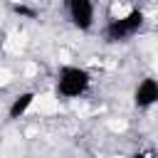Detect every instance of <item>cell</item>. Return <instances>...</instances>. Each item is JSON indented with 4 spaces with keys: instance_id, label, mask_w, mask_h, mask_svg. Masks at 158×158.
Listing matches in <instances>:
<instances>
[{
    "instance_id": "cell-6",
    "label": "cell",
    "mask_w": 158,
    "mask_h": 158,
    "mask_svg": "<svg viewBox=\"0 0 158 158\" xmlns=\"http://www.w3.org/2000/svg\"><path fill=\"white\" fill-rule=\"evenodd\" d=\"M10 10L15 12V15H20V17H37V7H30V5H17V2H12L10 5Z\"/></svg>"
},
{
    "instance_id": "cell-7",
    "label": "cell",
    "mask_w": 158,
    "mask_h": 158,
    "mask_svg": "<svg viewBox=\"0 0 158 158\" xmlns=\"http://www.w3.org/2000/svg\"><path fill=\"white\" fill-rule=\"evenodd\" d=\"M128 158H158V156H156L153 151H133Z\"/></svg>"
},
{
    "instance_id": "cell-4",
    "label": "cell",
    "mask_w": 158,
    "mask_h": 158,
    "mask_svg": "<svg viewBox=\"0 0 158 158\" xmlns=\"http://www.w3.org/2000/svg\"><path fill=\"white\" fill-rule=\"evenodd\" d=\"M153 104H158V79L143 77L133 89V106L143 111V109H151Z\"/></svg>"
},
{
    "instance_id": "cell-2",
    "label": "cell",
    "mask_w": 158,
    "mask_h": 158,
    "mask_svg": "<svg viewBox=\"0 0 158 158\" xmlns=\"http://www.w3.org/2000/svg\"><path fill=\"white\" fill-rule=\"evenodd\" d=\"M146 25V12L141 7L128 10L121 17H111L104 25V40L109 44H118V42H128L131 37H136Z\"/></svg>"
},
{
    "instance_id": "cell-1",
    "label": "cell",
    "mask_w": 158,
    "mask_h": 158,
    "mask_svg": "<svg viewBox=\"0 0 158 158\" xmlns=\"http://www.w3.org/2000/svg\"><path fill=\"white\" fill-rule=\"evenodd\" d=\"M91 89V74L89 69L79 67V64H62L57 72V81H54V91L59 99H79Z\"/></svg>"
},
{
    "instance_id": "cell-5",
    "label": "cell",
    "mask_w": 158,
    "mask_h": 158,
    "mask_svg": "<svg viewBox=\"0 0 158 158\" xmlns=\"http://www.w3.org/2000/svg\"><path fill=\"white\" fill-rule=\"evenodd\" d=\"M35 99H37V94H35V91H20V94L10 101V106H7V118H10V121L22 118V116L32 109Z\"/></svg>"
},
{
    "instance_id": "cell-3",
    "label": "cell",
    "mask_w": 158,
    "mask_h": 158,
    "mask_svg": "<svg viewBox=\"0 0 158 158\" xmlns=\"http://www.w3.org/2000/svg\"><path fill=\"white\" fill-rule=\"evenodd\" d=\"M67 15H69V22H72L79 32H89V30L94 27L96 7H94V2H89V0H69V2H67Z\"/></svg>"
}]
</instances>
